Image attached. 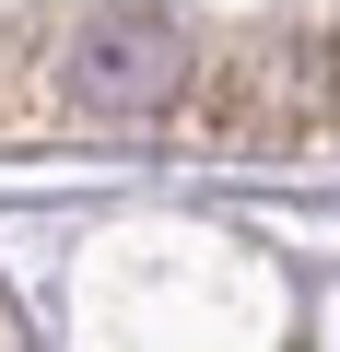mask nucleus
Listing matches in <instances>:
<instances>
[{
    "instance_id": "f257e3e1",
    "label": "nucleus",
    "mask_w": 340,
    "mask_h": 352,
    "mask_svg": "<svg viewBox=\"0 0 340 352\" xmlns=\"http://www.w3.org/2000/svg\"><path fill=\"white\" fill-rule=\"evenodd\" d=\"M0 352H12V340H0Z\"/></svg>"
}]
</instances>
